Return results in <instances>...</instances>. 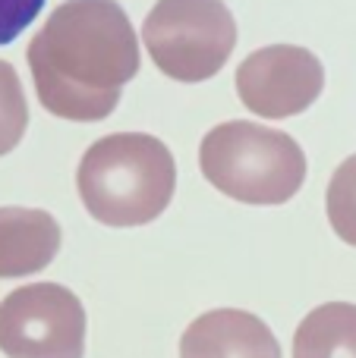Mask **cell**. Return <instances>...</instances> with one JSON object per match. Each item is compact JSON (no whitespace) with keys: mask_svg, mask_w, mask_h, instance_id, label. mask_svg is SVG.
Segmentation results:
<instances>
[{"mask_svg":"<svg viewBox=\"0 0 356 358\" xmlns=\"http://www.w3.org/2000/svg\"><path fill=\"white\" fill-rule=\"evenodd\" d=\"M44 10V0H0V48L16 41Z\"/></svg>","mask_w":356,"mask_h":358,"instance_id":"cell-12","label":"cell"},{"mask_svg":"<svg viewBox=\"0 0 356 358\" xmlns=\"http://www.w3.org/2000/svg\"><path fill=\"white\" fill-rule=\"evenodd\" d=\"M180 358H281V343L252 311L214 308L183 330Z\"/></svg>","mask_w":356,"mask_h":358,"instance_id":"cell-7","label":"cell"},{"mask_svg":"<svg viewBox=\"0 0 356 358\" xmlns=\"http://www.w3.org/2000/svg\"><path fill=\"white\" fill-rule=\"evenodd\" d=\"M60 223L41 208H0V280L38 273L60 252Z\"/></svg>","mask_w":356,"mask_h":358,"instance_id":"cell-8","label":"cell"},{"mask_svg":"<svg viewBox=\"0 0 356 358\" xmlns=\"http://www.w3.org/2000/svg\"><path fill=\"white\" fill-rule=\"evenodd\" d=\"M294 358H356V305L325 302L300 321Z\"/></svg>","mask_w":356,"mask_h":358,"instance_id":"cell-9","label":"cell"},{"mask_svg":"<svg viewBox=\"0 0 356 358\" xmlns=\"http://www.w3.org/2000/svg\"><path fill=\"white\" fill-rule=\"evenodd\" d=\"M0 352L6 358H82L85 308L60 283H29L0 302Z\"/></svg>","mask_w":356,"mask_h":358,"instance_id":"cell-5","label":"cell"},{"mask_svg":"<svg viewBox=\"0 0 356 358\" xmlns=\"http://www.w3.org/2000/svg\"><path fill=\"white\" fill-rule=\"evenodd\" d=\"M25 126H29V104L22 82L10 63L0 60V157L22 142Z\"/></svg>","mask_w":356,"mask_h":358,"instance_id":"cell-11","label":"cell"},{"mask_svg":"<svg viewBox=\"0 0 356 358\" xmlns=\"http://www.w3.org/2000/svg\"><path fill=\"white\" fill-rule=\"evenodd\" d=\"M325 210L334 236L356 248V155L334 170L325 192Z\"/></svg>","mask_w":356,"mask_h":358,"instance_id":"cell-10","label":"cell"},{"mask_svg":"<svg viewBox=\"0 0 356 358\" xmlns=\"http://www.w3.org/2000/svg\"><path fill=\"white\" fill-rule=\"evenodd\" d=\"M76 189L104 227H145L167 210L177 189L170 148L149 132H114L82 155Z\"/></svg>","mask_w":356,"mask_h":358,"instance_id":"cell-2","label":"cell"},{"mask_svg":"<svg viewBox=\"0 0 356 358\" xmlns=\"http://www.w3.org/2000/svg\"><path fill=\"white\" fill-rule=\"evenodd\" d=\"M35 94L48 113L98 123L139 73V38L117 0H67L29 41Z\"/></svg>","mask_w":356,"mask_h":358,"instance_id":"cell-1","label":"cell"},{"mask_svg":"<svg viewBox=\"0 0 356 358\" xmlns=\"http://www.w3.org/2000/svg\"><path fill=\"white\" fill-rule=\"evenodd\" d=\"M142 44L167 79L205 82L237 48V22L224 0H158L142 22Z\"/></svg>","mask_w":356,"mask_h":358,"instance_id":"cell-4","label":"cell"},{"mask_svg":"<svg viewBox=\"0 0 356 358\" xmlns=\"http://www.w3.org/2000/svg\"><path fill=\"white\" fill-rule=\"evenodd\" d=\"M325 88V66L306 48L271 44L237 66V94L262 120H287L309 110Z\"/></svg>","mask_w":356,"mask_h":358,"instance_id":"cell-6","label":"cell"},{"mask_svg":"<svg viewBox=\"0 0 356 358\" xmlns=\"http://www.w3.org/2000/svg\"><path fill=\"white\" fill-rule=\"evenodd\" d=\"M202 176L240 204L275 208L306 182V155L281 129H268L246 120L221 123L202 138Z\"/></svg>","mask_w":356,"mask_h":358,"instance_id":"cell-3","label":"cell"}]
</instances>
